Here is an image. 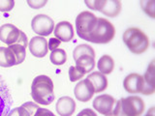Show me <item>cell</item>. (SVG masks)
<instances>
[{
  "label": "cell",
  "instance_id": "cell-1",
  "mask_svg": "<svg viewBox=\"0 0 155 116\" xmlns=\"http://www.w3.org/2000/svg\"><path fill=\"white\" fill-rule=\"evenodd\" d=\"M31 96L36 103L48 105L54 101L53 82L48 76H38L32 81Z\"/></svg>",
  "mask_w": 155,
  "mask_h": 116
},
{
  "label": "cell",
  "instance_id": "cell-2",
  "mask_svg": "<svg viewBox=\"0 0 155 116\" xmlns=\"http://www.w3.org/2000/svg\"><path fill=\"white\" fill-rule=\"evenodd\" d=\"M123 42L134 54H142L149 47V39L147 34L137 27L128 28L124 32Z\"/></svg>",
  "mask_w": 155,
  "mask_h": 116
},
{
  "label": "cell",
  "instance_id": "cell-3",
  "mask_svg": "<svg viewBox=\"0 0 155 116\" xmlns=\"http://www.w3.org/2000/svg\"><path fill=\"white\" fill-rule=\"evenodd\" d=\"M144 102L138 96H129L116 101L114 116H140L144 110Z\"/></svg>",
  "mask_w": 155,
  "mask_h": 116
},
{
  "label": "cell",
  "instance_id": "cell-4",
  "mask_svg": "<svg viewBox=\"0 0 155 116\" xmlns=\"http://www.w3.org/2000/svg\"><path fill=\"white\" fill-rule=\"evenodd\" d=\"M115 35V28L113 23L104 18H97L96 25L90 35L87 38V42L94 44H108Z\"/></svg>",
  "mask_w": 155,
  "mask_h": 116
},
{
  "label": "cell",
  "instance_id": "cell-5",
  "mask_svg": "<svg viewBox=\"0 0 155 116\" xmlns=\"http://www.w3.org/2000/svg\"><path fill=\"white\" fill-rule=\"evenodd\" d=\"M0 41L8 46L15 44H22L25 47L28 46L27 37L25 33L21 31L13 24H4L0 27Z\"/></svg>",
  "mask_w": 155,
  "mask_h": 116
},
{
  "label": "cell",
  "instance_id": "cell-6",
  "mask_svg": "<svg viewBox=\"0 0 155 116\" xmlns=\"http://www.w3.org/2000/svg\"><path fill=\"white\" fill-rule=\"evenodd\" d=\"M97 22V17L93 13L84 11L78 14L76 18V28L77 33L82 40L87 41V38L93 30Z\"/></svg>",
  "mask_w": 155,
  "mask_h": 116
},
{
  "label": "cell",
  "instance_id": "cell-7",
  "mask_svg": "<svg viewBox=\"0 0 155 116\" xmlns=\"http://www.w3.org/2000/svg\"><path fill=\"white\" fill-rule=\"evenodd\" d=\"M88 8L99 11L110 18L118 16L121 11V2L118 0H93L85 1Z\"/></svg>",
  "mask_w": 155,
  "mask_h": 116
},
{
  "label": "cell",
  "instance_id": "cell-8",
  "mask_svg": "<svg viewBox=\"0 0 155 116\" xmlns=\"http://www.w3.org/2000/svg\"><path fill=\"white\" fill-rule=\"evenodd\" d=\"M93 108L105 116H114L116 100L113 96L103 94L97 96L93 101Z\"/></svg>",
  "mask_w": 155,
  "mask_h": 116
},
{
  "label": "cell",
  "instance_id": "cell-9",
  "mask_svg": "<svg viewBox=\"0 0 155 116\" xmlns=\"http://www.w3.org/2000/svg\"><path fill=\"white\" fill-rule=\"evenodd\" d=\"M31 26L33 31L39 36L46 37L53 32L54 22L47 14H37L32 19Z\"/></svg>",
  "mask_w": 155,
  "mask_h": 116
},
{
  "label": "cell",
  "instance_id": "cell-10",
  "mask_svg": "<svg viewBox=\"0 0 155 116\" xmlns=\"http://www.w3.org/2000/svg\"><path fill=\"white\" fill-rule=\"evenodd\" d=\"M123 87L128 93H131V94L142 93L143 94V88H144L143 76L139 74H136V72L128 75L123 80Z\"/></svg>",
  "mask_w": 155,
  "mask_h": 116
},
{
  "label": "cell",
  "instance_id": "cell-11",
  "mask_svg": "<svg viewBox=\"0 0 155 116\" xmlns=\"http://www.w3.org/2000/svg\"><path fill=\"white\" fill-rule=\"evenodd\" d=\"M74 94L78 101L85 103V102H88L93 98L95 91L91 82L87 79H85L84 80L78 82V84L75 86Z\"/></svg>",
  "mask_w": 155,
  "mask_h": 116
},
{
  "label": "cell",
  "instance_id": "cell-12",
  "mask_svg": "<svg viewBox=\"0 0 155 116\" xmlns=\"http://www.w3.org/2000/svg\"><path fill=\"white\" fill-rule=\"evenodd\" d=\"M13 105L12 96L8 87L0 76V116H6Z\"/></svg>",
  "mask_w": 155,
  "mask_h": 116
},
{
  "label": "cell",
  "instance_id": "cell-13",
  "mask_svg": "<svg viewBox=\"0 0 155 116\" xmlns=\"http://www.w3.org/2000/svg\"><path fill=\"white\" fill-rule=\"evenodd\" d=\"M28 47L31 54L38 58H42L44 56H46L48 51L47 39L41 36L33 37L28 44Z\"/></svg>",
  "mask_w": 155,
  "mask_h": 116
},
{
  "label": "cell",
  "instance_id": "cell-14",
  "mask_svg": "<svg viewBox=\"0 0 155 116\" xmlns=\"http://www.w3.org/2000/svg\"><path fill=\"white\" fill-rule=\"evenodd\" d=\"M53 32H54L55 38L60 42H70L74 37V28L68 21L58 22L53 29Z\"/></svg>",
  "mask_w": 155,
  "mask_h": 116
},
{
  "label": "cell",
  "instance_id": "cell-15",
  "mask_svg": "<svg viewBox=\"0 0 155 116\" xmlns=\"http://www.w3.org/2000/svg\"><path fill=\"white\" fill-rule=\"evenodd\" d=\"M56 111L60 116H71L75 112L76 103L70 97H62L56 103Z\"/></svg>",
  "mask_w": 155,
  "mask_h": 116
},
{
  "label": "cell",
  "instance_id": "cell-16",
  "mask_svg": "<svg viewBox=\"0 0 155 116\" xmlns=\"http://www.w3.org/2000/svg\"><path fill=\"white\" fill-rule=\"evenodd\" d=\"M86 79L91 82L95 93H101L108 87V79L100 72H93Z\"/></svg>",
  "mask_w": 155,
  "mask_h": 116
},
{
  "label": "cell",
  "instance_id": "cell-17",
  "mask_svg": "<svg viewBox=\"0 0 155 116\" xmlns=\"http://www.w3.org/2000/svg\"><path fill=\"white\" fill-rule=\"evenodd\" d=\"M143 82H144V88H143V95H151L154 93L155 87H154V61H151L145 74L143 76Z\"/></svg>",
  "mask_w": 155,
  "mask_h": 116
},
{
  "label": "cell",
  "instance_id": "cell-18",
  "mask_svg": "<svg viewBox=\"0 0 155 116\" xmlns=\"http://www.w3.org/2000/svg\"><path fill=\"white\" fill-rule=\"evenodd\" d=\"M39 106L33 103H25L18 108L10 110L6 116H33Z\"/></svg>",
  "mask_w": 155,
  "mask_h": 116
},
{
  "label": "cell",
  "instance_id": "cell-19",
  "mask_svg": "<svg viewBox=\"0 0 155 116\" xmlns=\"http://www.w3.org/2000/svg\"><path fill=\"white\" fill-rule=\"evenodd\" d=\"M18 65L17 57L12 50L8 47H0V66L4 68Z\"/></svg>",
  "mask_w": 155,
  "mask_h": 116
},
{
  "label": "cell",
  "instance_id": "cell-20",
  "mask_svg": "<svg viewBox=\"0 0 155 116\" xmlns=\"http://www.w3.org/2000/svg\"><path fill=\"white\" fill-rule=\"evenodd\" d=\"M97 67H98V70L101 74L109 75L114 69V61L111 58V56L105 54L100 57Z\"/></svg>",
  "mask_w": 155,
  "mask_h": 116
},
{
  "label": "cell",
  "instance_id": "cell-21",
  "mask_svg": "<svg viewBox=\"0 0 155 116\" xmlns=\"http://www.w3.org/2000/svg\"><path fill=\"white\" fill-rule=\"evenodd\" d=\"M76 61V66L80 67L84 71V72H90L95 67V57L91 55H82L78 58Z\"/></svg>",
  "mask_w": 155,
  "mask_h": 116
},
{
  "label": "cell",
  "instance_id": "cell-22",
  "mask_svg": "<svg viewBox=\"0 0 155 116\" xmlns=\"http://www.w3.org/2000/svg\"><path fill=\"white\" fill-rule=\"evenodd\" d=\"M82 55H91L95 57V51L93 47H91L89 45H85V44H81L75 47L74 51H73V57L77 60L80 56Z\"/></svg>",
  "mask_w": 155,
  "mask_h": 116
},
{
  "label": "cell",
  "instance_id": "cell-23",
  "mask_svg": "<svg viewBox=\"0 0 155 116\" xmlns=\"http://www.w3.org/2000/svg\"><path fill=\"white\" fill-rule=\"evenodd\" d=\"M51 62L54 65H63L67 60V54L66 51L62 48H56L53 51H51L50 56Z\"/></svg>",
  "mask_w": 155,
  "mask_h": 116
},
{
  "label": "cell",
  "instance_id": "cell-24",
  "mask_svg": "<svg viewBox=\"0 0 155 116\" xmlns=\"http://www.w3.org/2000/svg\"><path fill=\"white\" fill-rule=\"evenodd\" d=\"M9 47L11 48L12 51L15 53V55H16L18 65L22 63L24 61V59H25V55H26L25 48H26V47L24 45H22V44H15V45L9 46Z\"/></svg>",
  "mask_w": 155,
  "mask_h": 116
},
{
  "label": "cell",
  "instance_id": "cell-25",
  "mask_svg": "<svg viewBox=\"0 0 155 116\" xmlns=\"http://www.w3.org/2000/svg\"><path fill=\"white\" fill-rule=\"evenodd\" d=\"M84 75H85L84 71L81 69L80 67L71 66L69 68V79H70V81L72 82L80 80L81 79H82V77L84 76Z\"/></svg>",
  "mask_w": 155,
  "mask_h": 116
},
{
  "label": "cell",
  "instance_id": "cell-26",
  "mask_svg": "<svg viewBox=\"0 0 155 116\" xmlns=\"http://www.w3.org/2000/svg\"><path fill=\"white\" fill-rule=\"evenodd\" d=\"M13 0H0V12H9L14 8Z\"/></svg>",
  "mask_w": 155,
  "mask_h": 116
},
{
  "label": "cell",
  "instance_id": "cell-27",
  "mask_svg": "<svg viewBox=\"0 0 155 116\" xmlns=\"http://www.w3.org/2000/svg\"><path fill=\"white\" fill-rule=\"evenodd\" d=\"M60 44H61V42L58 40V39H56V38L50 39V41H48V50H51V51H53V50H56V48L60 46Z\"/></svg>",
  "mask_w": 155,
  "mask_h": 116
},
{
  "label": "cell",
  "instance_id": "cell-28",
  "mask_svg": "<svg viewBox=\"0 0 155 116\" xmlns=\"http://www.w3.org/2000/svg\"><path fill=\"white\" fill-rule=\"evenodd\" d=\"M33 116H55L53 114L51 110H48L47 108H39L36 112L34 113Z\"/></svg>",
  "mask_w": 155,
  "mask_h": 116
},
{
  "label": "cell",
  "instance_id": "cell-29",
  "mask_svg": "<svg viewBox=\"0 0 155 116\" xmlns=\"http://www.w3.org/2000/svg\"><path fill=\"white\" fill-rule=\"evenodd\" d=\"M27 4L29 5V6H31V8H33V9H40V8H42L44 5L45 4H47V1L46 0H44V1H36V0H28L27 1Z\"/></svg>",
  "mask_w": 155,
  "mask_h": 116
},
{
  "label": "cell",
  "instance_id": "cell-30",
  "mask_svg": "<svg viewBox=\"0 0 155 116\" xmlns=\"http://www.w3.org/2000/svg\"><path fill=\"white\" fill-rule=\"evenodd\" d=\"M77 116H97V114L92 108H84L79 112Z\"/></svg>",
  "mask_w": 155,
  "mask_h": 116
},
{
  "label": "cell",
  "instance_id": "cell-31",
  "mask_svg": "<svg viewBox=\"0 0 155 116\" xmlns=\"http://www.w3.org/2000/svg\"><path fill=\"white\" fill-rule=\"evenodd\" d=\"M145 116H155V112H154V108H151L148 111L147 113L145 114Z\"/></svg>",
  "mask_w": 155,
  "mask_h": 116
}]
</instances>
